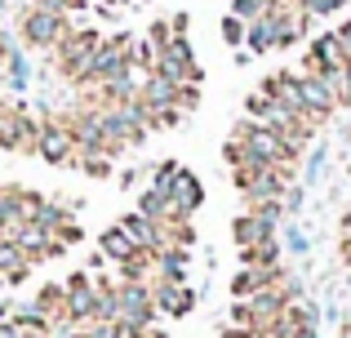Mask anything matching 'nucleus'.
I'll return each mask as SVG.
<instances>
[{
  "instance_id": "nucleus-3",
  "label": "nucleus",
  "mask_w": 351,
  "mask_h": 338,
  "mask_svg": "<svg viewBox=\"0 0 351 338\" xmlns=\"http://www.w3.org/2000/svg\"><path fill=\"white\" fill-rule=\"evenodd\" d=\"M240 138H245V152H249V160H258V165H293V156H289V147H285V138H280V130H271V125H240Z\"/></svg>"
},
{
  "instance_id": "nucleus-8",
  "label": "nucleus",
  "mask_w": 351,
  "mask_h": 338,
  "mask_svg": "<svg viewBox=\"0 0 351 338\" xmlns=\"http://www.w3.org/2000/svg\"><path fill=\"white\" fill-rule=\"evenodd\" d=\"M94 303H98L94 276H89V271H76V276L67 280V312H71V325H89V321H94Z\"/></svg>"
},
{
  "instance_id": "nucleus-24",
  "label": "nucleus",
  "mask_w": 351,
  "mask_h": 338,
  "mask_svg": "<svg viewBox=\"0 0 351 338\" xmlns=\"http://www.w3.org/2000/svg\"><path fill=\"white\" fill-rule=\"evenodd\" d=\"M0 338H27L23 330H18V325L14 321H0Z\"/></svg>"
},
{
  "instance_id": "nucleus-21",
  "label": "nucleus",
  "mask_w": 351,
  "mask_h": 338,
  "mask_svg": "<svg viewBox=\"0 0 351 338\" xmlns=\"http://www.w3.org/2000/svg\"><path fill=\"white\" fill-rule=\"evenodd\" d=\"M245 32H249V27H245V18H240V14H232V18L223 23V36H227L232 45H240V40H245Z\"/></svg>"
},
{
  "instance_id": "nucleus-7",
  "label": "nucleus",
  "mask_w": 351,
  "mask_h": 338,
  "mask_svg": "<svg viewBox=\"0 0 351 338\" xmlns=\"http://www.w3.org/2000/svg\"><path fill=\"white\" fill-rule=\"evenodd\" d=\"M36 138H40V121H32L18 107H0V147L9 152H36Z\"/></svg>"
},
{
  "instance_id": "nucleus-22",
  "label": "nucleus",
  "mask_w": 351,
  "mask_h": 338,
  "mask_svg": "<svg viewBox=\"0 0 351 338\" xmlns=\"http://www.w3.org/2000/svg\"><path fill=\"white\" fill-rule=\"evenodd\" d=\"M27 5H40V9H58V14H71V9H80V0H27Z\"/></svg>"
},
{
  "instance_id": "nucleus-25",
  "label": "nucleus",
  "mask_w": 351,
  "mask_h": 338,
  "mask_svg": "<svg viewBox=\"0 0 351 338\" xmlns=\"http://www.w3.org/2000/svg\"><path fill=\"white\" fill-rule=\"evenodd\" d=\"M293 338H325V334H320V330H316V325H302V330H298V334H293Z\"/></svg>"
},
{
  "instance_id": "nucleus-27",
  "label": "nucleus",
  "mask_w": 351,
  "mask_h": 338,
  "mask_svg": "<svg viewBox=\"0 0 351 338\" xmlns=\"http://www.w3.org/2000/svg\"><path fill=\"white\" fill-rule=\"evenodd\" d=\"M0 191H5V187H0Z\"/></svg>"
},
{
  "instance_id": "nucleus-5",
  "label": "nucleus",
  "mask_w": 351,
  "mask_h": 338,
  "mask_svg": "<svg viewBox=\"0 0 351 338\" xmlns=\"http://www.w3.org/2000/svg\"><path fill=\"white\" fill-rule=\"evenodd\" d=\"M156 71L160 76H169L173 85H200V67H196V58H191V45H187V36H173L169 45L160 49V58H156Z\"/></svg>"
},
{
  "instance_id": "nucleus-17",
  "label": "nucleus",
  "mask_w": 351,
  "mask_h": 338,
  "mask_svg": "<svg viewBox=\"0 0 351 338\" xmlns=\"http://www.w3.org/2000/svg\"><path fill=\"white\" fill-rule=\"evenodd\" d=\"M27 76H32L27 58H23L18 49H9V58H5V85H9V89H27Z\"/></svg>"
},
{
  "instance_id": "nucleus-15",
  "label": "nucleus",
  "mask_w": 351,
  "mask_h": 338,
  "mask_svg": "<svg viewBox=\"0 0 351 338\" xmlns=\"http://www.w3.org/2000/svg\"><path fill=\"white\" fill-rule=\"evenodd\" d=\"M98 250H103V258H112V263H129L138 254V245L129 241V232L125 227H112V232H103V241H98Z\"/></svg>"
},
{
  "instance_id": "nucleus-2",
  "label": "nucleus",
  "mask_w": 351,
  "mask_h": 338,
  "mask_svg": "<svg viewBox=\"0 0 351 338\" xmlns=\"http://www.w3.org/2000/svg\"><path fill=\"white\" fill-rule=\"evenodd\" d=\"M67 32H71V23L58 9H40V5L23 9V40L32 45V49H53Z\"/></svg>"
},
{
  "instance_id": "nucleus-16",
  "label": "nucleus",
  "mask_w": 351,
  "mask_h": 338,
  "mask_svg": "<svg viewBox=\"0 0 351 338\" xmlns=\"http://www.w3.org/2000/svg\"><path fill=\"white\" fill-rule=\"evenodd\" d=\"M240 254H245L249 267H280V241H276V236H267V241L249 245V250H240Z\"/></svg>"
},
{
  "instance_id": "nucleus-20",
  "label": "nucleus",
  "mask_w": 351,
  "mask_h": 338,
  "mask_svg": "<svg viewBox=\"0 0 351 338\" xmlns=\"http://www.w3.org/2000/svg\"><path fill=\"white\" fill-rule=\"evenodd\" d=\"M182 165H178V160H165V165H156V173H152V187H169V178H173V173H178Z\"/></svg>"
},
{
  "instance_id": "nucleus-11",
  "label": "nucleus",
  "mask_w": 351,
  "mask_h": 338,
  "mask_svg": "<svg viewBox=\"0 0 351 338\" xmlns=\"http://www.w3.org/2000/svg\"><path fill=\"white\" fill-rule=\"evenodd\" d=\"M169 200H173V209H178L182 218H191L196 214V205H200V182H196V173H187V169H178L169 178Z\"/></svg>"
},
{
  "instance_id": "nucleus-12",
  "label": "nucleus",
  "mask_w": 351,
  "mask_h": 338,
  "mask_svg": "<svg viewBox=\"0 0 351 338\" xmlns=\"http://www.w3.org/2000/svg\"><path fill=\"white\" fill-rule=\"evenodd\" d=\"M152 294H156V307H160V312H169V316L191 312V289L182 285V280H156Z\"/></svg>"
},
{
  "instance_id": "nucleus-14",
  "label": "nucleus",
  "mask_w": 351,
  "mask_h": 338,
  "mask_svg": "<svg viewBox=\"0 0 351 338\" xmlns=\"http://www.w3.org/2000/svg\"><path fill=\"white\" fill-rule=\"evenodd\" d=\"M120 227L129 232V241H134L138 250H156V245H160V227H156V218H147L143 209L129 214V218H120Z\"/></svg>"
},
{
  "instance_id": "nucleus-6",
  "label": "nucleus",
  "mask_w": 351,
  "mask_h": 338,
  "mask_svg": "<svg viewBox=\"0 0 351 338\" xmlns=\"http://www.w3.org/2000/svg\"><path fill=\"white\" fill-rule=\"evenodd\" d=\"M116 289H120V316H116V321L120 325H143V330H147V321L160 312V307H156L152 285H147V280H129L125 276V285H116Z\"/></svg>"
},
{
  "instance_id": "nucleus-18",
  "label": "nucleus",
  "mask_w": 351,
  "mask_h": 338,
  "mask_svg": "<svg viewBox=\"0 0 351 338\" xmlns=\"http://www.w3.org/2000/svg\"><path fill=\"white\" fill-rule=\"evenodd\" d=\"M347 0H302V9H307L311 18H325V14H338Z\"/></svg>"
},
{
  "instance_id": "nucleus-19",
  "label": "nucleus",
  "mask_w": 351,
  "mask_h": 338,
  "mask_svg": "<svg viewBox=\"0 0 351 338\" xmlns=\"http://www.w3.org/2000/svg\"><path fill=\"white\" fill-rule=\"evenodd\" d=\"M267 5H271V0H236V5H232V14H240V18L249 23V18H258Z\"/></svg>"
},
{
  "instance_id": "nucleus-9",
  "label": "nucleus",
  "mask_w": 351,
  "mask_h": 338,
  "mask_svg": "<svg viewBox=\"0 0 351 338\" xmlns=\"http://www.w3.org/2000/svg\"><path fill=\"white\" fill-rule=\"evenodd\" d=\"M298 85H302V103H307V112L316 116H329L338 107V98H334V85H329V76L325 71H307V76H298Z\"/></svg>"
},
{
  "instance_id": "nucleus-23",
  "label": "nucleus",
  "mask_w": 351,
  "mask_h": 338,
  "mask_svg": "<svg viewBox=\"0 0 351 338\" xmlns=\"http://www.w3.org/2000/svg\"><path fill=\"white\" fill-rule=\"evenodd\" d=\"M285 241H289V250H293V254H307V236H302L298 227H289V236H285Z\"/></svg>"
},
{
  "instance_id": "nucleus-10",
  "label": "nucleus",
  "mask_w": 351,
  "mask_h": 338,
  "mask_svg": "<svg viewBox=\"0 0 351 338\" xmlns=\"http://www.w3.org/2000/svg\"><path fill=\"white\" fill-rule=\"evenodd\" d=\"M343 62H347V53H343L338 32H325V36H316V40H311V49H307V71H334V67H343Z\"/></svg>"
},
{
  "instance_id": "nucleus-1",
  "label": "nucleus",
  "mask_w": 351,
  "mask_h": 338,
  "mask_svg": "<svg viewBox=\"0 0 351 338\" xmlns=\"http://www.w3.org/2000/svg\"><path fill=\"white\" fill-rule=\"evenodd\" d=\"M103 36L98 32H67L53 49H58V71L67 80H76V85H85L89 71H94V49Z\"/></svg>"
},
{
  "instance_id": "nucleus-4",
  "label": "nucleus",
  "mask_w": 351,
  "mask_h": 338,
  "mask_svg": "<svg viewBox=\"0 0 351 338\" xmlns=\"http://www.w3.org/2000/svg\"><path fill=\"white\" fill-rule=\"evenodd\" d=\"M36 152H40L49 165H67V160H80V138H76V130H71L67 116H58V121H45V125H40Z\"/></svg>"
},
{
  "instance_id": "nucleus-26",
  "label": "nucleus",
  "mask_w": 351,
  "mask_h": 338,
  "mask_svg": "<svg viewBox=\"0 0 351 338\" xmlns=\"http://www.w3.org/2000/svg\"><path fill=\"white\" fill-rule=\"evenodd\" d=\"M94 5H107V9H112V5H120V0H94Z\"/></svg>"
},
{
  "instance_id": "nucleus-13",
  "label": "nucleus",
  "mask_w": 351,
  "mask_h": 338,
  "mask_svg": "<svg viewBox=\"0 0 351 338\" xmlns=\"http://www.w3.org/2000/svg\"><path fill=\"white\" fill-rule=\"evenodd\" d=\"M271 232H276V223H271V218H263L258 209H249V214L236 218V245H240V250H249V245L267 241Z\"/></svg>"
}]
</instances>
